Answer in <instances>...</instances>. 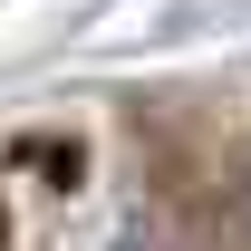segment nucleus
Returning a JSON list of instances; mask_svg holds the SVG:
<instances>
[{
	"label": "nucleus",
	"instance_id": "1",
	"mask_svg": "<svg viewBox=\"0 0 251 251\" xmlns=\"http://www.w3.org/2000/svg\"><path fill=\"white\" fill-rule=\"evenodd\" d=\"M126 251H164V242H126Z\"/></svg>",
	"mask_w": 251,
	"mask_h": 251
}]
</instances>
